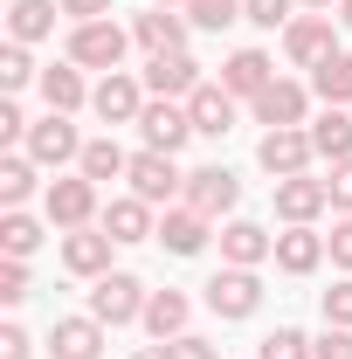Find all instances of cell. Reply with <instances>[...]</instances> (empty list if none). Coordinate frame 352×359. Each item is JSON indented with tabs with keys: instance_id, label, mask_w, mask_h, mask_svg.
<instances>
[{
	"instance_id": "38",
	"label": "cell",
	"mask_w": 352,
	"mask_h": 359,
	"mask_svg": "<svg viewBox=\"0 0 352 359\" xmlns=\"http://www.w3.org/2000/svg\"><path fill=\"white\" fill-rule=\"evenodd\" d=\"M318 359H352V325H325V339L311 346Z\"/></svg>"
},
{
	"instance_id": "30",
	"label": "cell",
	"mask_w": 352,
	"mask_h": 359,
	"mask_svg": "<svg viewBox=\"0 0 352 359\" xmlns=\"http://www.w3.org/2000/svg\"><path fill=\"white\" fill-rule=\"evenodd\" d=\"M0 249L28 263V256L42 249V222H35V215H21V208H7V215H0Z\"/></svg>"
},
{
	"instance_id": "40",
	"label": "cell",
	"mask_w": 352,
	"mask_h": 359,
	"mask_svg": "<svg viewBox=\"0 0 352 359\" xmlns=\"http://www.w3.org/2000/svg\"><path fill=\"white\" fill-rule=\"evenodd\" d=\"M325 194H332V208H339V215H352V159H339V166H332Z\"/></svg>"
},
{
	"instance_id": "33",
	"label": "cell",
	"mask_w": 352,
	"mask_h": 359,
	"mask_svg": "<svg viewBox=\"0 0 352 359\" xmlns=\"http://www.w3.org/2000/svg\"><path fill=\"white\" fill-rule=\"evenodd\" d=\"M256 359H318V353H311V339L297 332V325H276V332L263 339V353H256Z\"/></svg>"
},
{
	"instance_id": "7",
	"label": "cell",
	"mask_w": 352,
	"mask_h": 359,
	"mask_svg": "<svg viewBox=\"0 0 352 359\" xmlns=\"http://www.w3.org/2000/svg\"><path fill=\"white\" fill-rule=\"evenodd\" d=\"M28 159H35V166H69V159H83L76 125H69L62 111H48L42 125H28Z\"/></svg>"
},
{
	"instance_id": "4",
	"label": "cell",
	"mask_w": 352,
	"mask_h": 359,
	"mask_svg": "<svg viewBox=\"0 0 352 359\" xmlns=\"http://www.w3.org/2000/svg\"><path fill=\"white\" fill-rule=\"evenodd\" d=\"M256 304H263V283H256V269H221V276H208V311L215 318H256Z\"/></svg>"
},
{
	"instance_id": "14",
	"label": "cell",
	"mask_w": 352,
	"mask_h": 359,
	"mask_svg": "<svg viewBox=\"0 0 352 359\" xmlns=\"http://www.w3.org/2000/svg\"><path fill=\"white\" fill-rule=\"evenodd\" d=\"M62 269L69 276H111V235L104 228H69L62 235Z\"/></svg>"
},
{
	"instance_id": "29",
	"label": "cell",
	"mask_w": 352,
	"mask_h": 359,
	"mask_svg": "<svg viewBox=\"0 0 352 359\" xmlns=\"http://www.w3.org/2000/svg\"><path fill=\"white\" fill-rule=\"evenodd\" d=\"M311 145H318V159H352V111H325L318 125H311Z\"/></svg>"
},
{
	"instance_id": "48",
	"label": "cell",
	"mask_w": 352,
	"mask_h": 359,
	"mask_svg": "<svg viewBox=\"0 0 352 359\" xmlns=\"http://www.w3.org/2000/svg\"><path fill=\"white\" fill-rule=\"evenodd\" d=\"M304 7H332V0H304Z\"/></svg>"
},
{
	"instance_id": "5",
	"label": "cell",
	"mask_w": 352,
	"mask_h": 359,
	"mask_svg": "<svg viewBox=\"0 0 352 359\" xmlns=\"http://www.w3.org/2000/svg\"><path fill=\"white\" fill-rule=\"evenodd\" d=\"M132 194L138 201H152V208H159V201H173V194H187V173H180L173 166V152H132Z\"/></svg>"
},
{
	"instance_id": "17",
	"label": "cell",
	"mask_w": 352,
	"mask_h": 359,
	"mask_svg": "<svg viewBox=\"0 0 352 359\" xmlns=\"http://www.w3.org/2000/svg\"><path fill=\"white\" fill-rule=\"evenodd\" d=\"M221 256H228V269H256L263 256H276V235L263 222H228L221 228Z\"/></svg>"
},
{
	"instance_id": "43",
	"label": "cell",
	"mask_w": 352,
	"mask_h": 359,
	"mask_svg": "<svg viewBox=\"0 0 352 359\" xmlns=\"http://www.w3.org/2000/svg\"><path fill=\"white\" fill-rule=\"evenodd\" d=\"M55 7H62L69 21H104V14H111V0H55Z\"/></svg>"
},
{
	"instance_id": "15",
	"label": "cell",
	"mask_w": 352,
	"mask_h": 359,
	"mask_svg": "<svg viewBox=\"0 0 352 359\" xmlns=\"http://www.w3.org/2000/svg\"><path fill=\"white\" fill-rule=\"evenodd\" d=\"M332 48H339V42H332V21H325V14H304V21L283 28V55H290L297 69H318Z\"/></svg>"
},
{
	"instance_id": "10",
	"label": "cell",
	"mask_w": 352,
	"mask_h": 359,
	"mask_svg": "<svg viewBox=\"0 0 352 359\" xmlns=\"http://www.w3.org/2000/svg\"><path fill=\"white\" fill-rule=\"evenodd\" d=\"M48 222L55 228H90V215H97V180H48Z\"/></svg>"
},
{
	"instance_id": "8",
	"label": "cell",
	"mask_w": 352,
	"mask_h": 359,
	"mask_svg": "<svg viewBox=\"0 0 352 359\" xmlns=\"http://www.w3.org/2000/svg\"><path fill=\"white\" fill-rule=\"evenodd\" d=\"M90 111H97L104 125H138V111H145V83H132L125 69H111L104 83L90 90Z\"/></svg>"
},
{
	"instance_id": "23",
	"label": "cell",
	"mask_w": 352,
	"mask_h": 359,
	"mask_svg": "<svg viewBox=\"0 0 352 359\" xmlns=\"http://www.w3.org/2000/svg\"><path fill=\"white\" fill-rule=\"evenodd\" d=\"M159 242H166L173 256H201V249H208V215H194V208H166Z\"/></svg>"
},
{
	"instance_id": "44",
	"label": "cell",
	"mask_w": 352,
	"mask_h": 359,
	"mask_svg": "<svg viewBox=\"0 0 352 359\" xmlns=\"http://www.w3.org/2000/svg\"><path fill=\"white\" fill-rule=\"evenodd\" d=\"M35 353V346H28V332H21V325H7V332H0V359H28Z\"/></svg>"
},
{
	"instance_id": "39",
	"label": "cell",
	"mask_w": 352,
	"mask_h": 359,
	"mask_svg": "<svg viewBox=\"0 0 352 359\" xmlns=\"http://www.w3.org/2000/svg\"><path fill=\"white\" fill-rule=\"evenodd\" d=\"M159 353H166V359H215V346H208L201 332H180V339H166Z\"/></svg>"
},
{
	"instance_id": "47",
	"label": "cell",
	"mask_w": 352,
	"mask_h": 359,
	"mask_svg": "<svg viewBox=\"0 0 352 359\" xmlns=\"http://www.w3.org/2000/svg\"><path fill=\"white\" fill-rule=\"evenodd\" d=\"M138 359H166V353H159V346H152V353H138Z\"/></svg>"
},
{
	"instance_id": "1",
	"label": "cell",
	"mask_w": 352,
	"mask_h": 359,
	"mask_svg": "<svg viewBox=\"0 0 352 359\" xmlns=\"http://www.w3.org/2000/svg\"><path fill=\"white\" fill-rule=\"evenodd\" d=\"M125 48H132V35H125L118 21H76V28H69V62H76V69H104V76H111V69L125 62Z\"/></svg>"
},
{
	"instance_id": "41",
	"label": "cell",
	"mask_w": 352,
	"mask_h": 359,
	"mask_svg": "<svg viewBox=\"0 0 352 359\" xmlns=\"http://www.w3.org/2000/svg\"><path fill=\"white\" fill-rule=\"evenodd\" d=\"M325 249H332V263H339V269H352V215H346V222H332Z\"/></svg>"
},
{
	"instance_id": "28",
	"label": "cell",
	"mask_w": 352,
	"mask_h": 359,
	"mask_svg": "<svg viewBox=\"0 0 352 359\" xmlns=\"http://www.w3.org/2000/svg\"><path fill=\"white\" fill-rule=\"evenodd\" d=\"M138 325H145L159 346H166V339H180V332H187V297H180V290H152V304H145V318H138Z\"/></svg>"
},
{
	"instance_id": "25",
	"label": "cell",
	"mask_w": 352,
	"mask_h": 359,
	"mask_svg": "<svg viewBox=\"0 0 352 359\" xmlns=\"http://www.w3.org/2000/svg\"><path fill=\"white\" fill-rule=\"evenodd\" d=\"M55 14H62L55 0H14L7 7V35L14 42H42V35H55Z\"/></svg>"
},
{
	"instance_id": "9",
	"label": "cell",
	"mask_w": 352,
	"mask_h": 359,
	"mask_svg": "<svg viewBox=\"0 0 352 359\" xmlns=\"http://www.w3.org/2000/svg\"><path fill=\"white\" fill-rule=\"evenodd\" d=\"M235 201H242V180L228 173V166H201V173H187V208H194V215L215 222V215H228Z\"/></svg>"
},
{
	"instance_id": "16",
	"label": "cell",
	"mask_w": 352,
	"mask_h": 359,
	"mask_svg": "<svg viewBox=\"0 0 352 359\" xmlns=\"http://www.w3.org/2000/svg\"><path fill=\"white\" fill-rule=\"evenodd\" d=\"M48 353L55 359H104V318H55Z\"/></svg>"
},
{
	"instance_id": "37",
	"label": "cell",
	"mask_w": 352,
	"mask_h": 359,
	"mask_svg": "<svg viewBox=\"0 0 352 359\" xmlns=\"http://www.w3.org/2000/svg\"><path fill=\"white\" fill-rule=\"evenodd\" d=\"M325 325H352V276H339L325 290Z\"/></svg>"
},
{
	"instance_id": "21",
	"label": "cell",
	"mask_w": 352,
	"mask_h": 359,
	"mask_svg": "<svg viewBox=\"0 0 352 359\" xmlns=\"http://www.w3.org/2000/svg\"><path fill=\"white\" fill-rule=\"evenodd\" d=\"M318 263H325V235H311V228H283V235H276V269L311 276Z\"/></svg>"
},
{
	"instance_id": "26",
	"label": "cell",
	"mask_w": 352,
	"mask_h": 359,
	"mask_svg": "<svg viewBox=\"0 0 352 359\" xmlns=\"http://www.w3.org/2000/svg\"><path fill=\"white\" fill-rule=\"evenodd\" d=\"M76 173L97 180V187H104V180H125V173H132V152H125V145H111V138H90L83 159H76Z\"/></svg>"
},
{
	"instance_id": "45",
	"label": "cell",
	"mask_w": 352,
	"mask_h": 359,
	"mask_svg": "<svg viewBox=\"0 0 352 359\" xmlns=\"http://www.w3.org/2000/svg\"><path fill=\"white\" fill-rule=\"evenodd\" d=\"M339 21H346V28H352V0H339Z\"/></svg>"
},
{
	"instance_id": "6",
	"label": "cell",
	"mask_w": 352,
	"mask_h": 359,
	"mask_svg": "<svg viewBox=\"0 0 352 359\" xmlns=\"http://www.w3.org/2000/svg\"><path fill=\"white\" fill-rule=\"evenodd\" d=\"M256 159H263V173H276V180H297V173L311 166V159H318V145H311V132L283 125V132H263Z\"/></svg>"
},
{
	"instance_id": "12",
	"label": "cell",
	"mask_w": 352,
	"mask_h": 359,
	"mask_svg": "<svg viewBox=\"0 0 352 359\" xmlns=\"http://www.w3.org/2000/svg\"><path fill=\"white\" fill-rule=\"evenodd\" d=\"M332 208V194H325V180H311V173H297V180H276V215L290 228H311L318 215Z\"/></svg>"
},
{
	"instance_id": "2",
	"label": "cell",
	"mask_w": 352,
	"mask_h": 359,
	"mask_svg": "<svg viewBox=\"0 0 352 359\" xmlns=\"http://www.w3.org/2000/svg\"><path fill=\"white\" fill-rule=\"evenodd\" d=\"M145 283L138 276H125V269H111V276H97V290H90V318H104V325H132V318H145Z\"/></svg>"
},
{
	"instance_id": "35",
	"label": "cell",
	"mask_w": 352,
	"mask_h": 359,
	"mask_svg": "<svg viewBox=\"0 0 352 359\" xmlns=\"http://www.w3.org/2000/svg\"><path fill=\"white\" fill-rule=\"evenodd\" d=\"M242 21H256V28H290V0H242Z\"/></svg>"
},
{
	"instance_id": "24",
	"label": "cell",
	"mask_w": 352,
	"mask_h": 359,
	"mask_svg": "<svg viewBox=\"0 0 352 359\" xmlns=\"http://www.w3.org/2000/svg\"><path fill=\"white\" fill-rule=\"evenodd\" d=\"M311 90H318L332 111H346V104H352V55H346V48H332V55L311 69Z\"/></svg>"
},
{
	"instance_id": "34",
	"label": "cell",
	"mask_w": 352,
	"mask_h": 359,
	"mask_svg": "<svg viewBox=\"0 0 352 359\" xmlns=\"http://www.w3.org/2000/svg\"><path fill=\"white\" fill-rule=\"evenodd\" d=\"M28 76H35V62H28V42H7V48H0V83L21 90Z\"/></svg>"
},
{
	"instance_id": "36",
	"label": "cell",
	"mask_w": 352,
	"mask_h": 359,
	"mask_svg": "<svg viewBox=\"0 0 352 359\" xmlns=\"http://www.w3.org/2000/svg\"><path fill=\"white\" fill-rule=\"evenodd\" d=\"M21 297H28V263L7 256V263H0V304H21Z\"/></svg>"
},
{
	"instance_id": "3",
	"label": "cell",
	"mask_w": 352,
	"mask_h": 359,
	"mask_svg": "<svg viewBox=\"0 0 352 359\" xmlns=\"http://www.w3.org/2000/svg\"><path fill=\"white\" fill-rule=\"evenodd\" d=\"M138 138H145V152H180V145L194 138L187 104H173V97H152V104L138 111Z\"/></svg>"
},
{
	"instance_id": "42",
	"label": "cell",
	"mask_w": 352,
	"mask_h": 359,
	"mask_svg": "<svg viewBox=\"0 0 352 359\" xmlns=\"http://www.w3.org/2000/svg\"><path fill=\"white\" fill-rule=\"evenodd\" d=\"M0 138H7V145H14V138H28V111H21L14 97L0 104Z\"/></svg>"
},
{
	"instance_id": "13",
	"label": "cell",
	"mask_w": 352,
	"mask_h": 359,
	"mask_svg": "<svg viewBox=\"0 0 352 359\" xmlns=\"http://www.w3.org/2000/svg\"><path fill=\"white\" fill-rule=\"evenodd\" d=\"M187 118H194L201 138H228L235 132V90L228 83H201L194 97H187Z\"/></svg>"
},
{
	"instance_id": "22",
	"label": "cell",
	"mask_w": 352,
	"mask_h": 359,
	"mask_svg": "<svg viewBox=\"0 0 352 359\" xmlns=\"http://www.w3.org/2000/svg\"><path fill=\"white\" fill-rule=\"evenodd\" d=\"M104 235H111V242H145V235H159V228H152V201H111V208H104Z\"/></svg>"
},
{
	"instance_id": "31",
	"label": "cell",
	"mask_w": 352,
	"mask_h": 359,
	"mask_svg": "<svg viewBox=\"0 0 352 359\" xmlns=\"http://www.w3.org/2000/svg\"><path fill=\"white\" fill-rule=\"evenodd\" d=\"M35 194V159H0V208H21Z\"/></svg>"
},
{
	"instance_id": "18",
	"label": "cell",
	"mask_w": 352,
	"mask_h": 359,
	"mask_svg": "<svg viewBox=\"0 0 352 359\" xmlns=\"http://www.w3.org/2000/svg\"><path fill=\"white\" fill-rule=\"evenodd\" d=\"M221 83L235 90V97H249V104H256V97L276 83V62H269L263 48H235V55H228V69H221Z\"/></svg>"
},
{
	"instance_id": "20",
	"label": "cell",
	"mask_w": 352,
	"mask_h": 359,
	"mask_svg": "<svg viewBox=\"0 0 352 359\" xmlns=\"http://www.w3.org/2000/svg\"><path fill=\"white\" fill-rule=\"evenodd\" d=\"M256 118H263L269 132H283V125H304V83H283V76H276V83L256 97Z\"/></svg>"
},
{
	"instance_id": "11",
	"label": "cell",
	"mask_w": 352,
	"mask_h": 359,
	"mask_svg": "<svg viewBox=\"0 0 352 359\" xmlns=\"http://www.w3.org/2000/svg\"><path fill=\"white\" fill-rule=\"evenodd\" d=\"M145 90L180 104V97H194V90H201V62H194L187 48H166V55H152V62H145Z\"/></svg>"
},
{
	"instance_id": "27",
	"label": "cell",
	"mask_w": 352,
	"mask_h": 359,
	"mask_svg": "<svg viewBox=\"0 0 352 359\" xmlns=\"http://www.w3.org/2000/svg\"><path fill=\"white\" fill-rule=\"evenodd\" d=\"M42 97H48V111H76V104H90V90H83V69L76 62H55V69H42Z\"/></svg>"
},
{
	"instance_id": "32",
	"label": "cell",
	"mask_w": 352,
	"mask_h": 359,
	"mask_svg": "<svg viewBox=\"0 0 352 359\" xmlns=\"http://www.w3.org/2000/svg\"><path fill=\"white\" fill-rule=\"evenodd\" d=\"M187 21L208 28V35H221L228 21H242V0H187Z\"/></svg>"
},
{
	"instance_id": "46",
	"label": "cell",
	"mask_w": 352,
	"mask_h": 359,
	"mask_svg": "<svg viewBox=\"0 0 352 359\" xmlns=\"http://www.w3.org/2000/svg\"><path fill=\"white\" fill-rule=\"evenodd\" d=\"M152 7H187V0H152Z\"/></svg>"
},
{
	"instance_id": "19",
	"label": "cell",
	"mask_w": 352,
	"mask_h": 359,
	"mask_svg": "<svg viewBox=\"0 0 352 359\" xmlns=\"http://www.w3.org/2000/svg\"><path fill=\"white\" fill-rule=\"evenodd\" d=\"M187 14H173V7H152V14H138L132 21V42L138 48H152V55H166V48H187Z\"/></svg>"
}]
</instances>
